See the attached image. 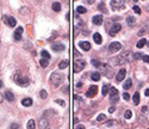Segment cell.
<instances>
[{
    "mask_svg": "<svg viewBox=\"0 0 149 129\" xmlns=\"http://www.w3.org/2000/svg\"><path fill=\"white\" fill-rule=\"evenodd\" d=\"M110 101L112 103H116V102H118V98H119V94H118V91H117V89H115V87H111L110 89Z\"/></svg>",
    "mask_w": 149,
    "mask_h": 129,
    "instance_id": "obj_4",
    "label": "cell"
},
{
    "mask_svg": "<svg viewBox=\"0 0 149 129\" xmlns=\"http://www.w3.org/2000/svg\"><path fill=\"white\" fill-rule=\"evenodd\" d=\"M124 62H126V61H125V59H124L123 56L115 57V59L112 60V64H124Z\"/></svg>",
    "mask_w": 149,
    "mask_h": 129,
    "instance_id": "obj_16",
    "label": "cell"
},
{
    "mask_svg": "<svg viewBox=\"0 0 149 129\" xmlns=\"http://www.w3.org/2000/svg\"><path fill=\"white\" fill-rule=\"evenodd\" d=\"M132 9H134V11H135V12H136L137 14H141V9L138 7V6H137V5H135V6H134Z\"/></svg>",
    "mask_w": 149,
    "mask_h": 129,
    "instance_id": "obj_34",
    "label": "cell"
},
{
    "mask_svg": "<svg viewBox=\"0 0 149 129\" xmlns=\"http://www.w3.org/2000/svg\"><path fill=\"white\" fill-rule=\"evenodd\" d=\"M5 98H6L9 102L14 101V96H13V93L11 92V91H6V92H5Z\"/></svg>",
    "mask_w": 149,
    "mask_h": 129,
    "instance_id": "obj_19",
    "label": "cell"
},
{
    "mask_svg": "<svg viewBox=\"0 0 149 129\" xmlns=\"http://www.w3.org/2000/svg\"><path fill=\"white\" fill-rule=\"evenodd\" d=\"M68 66H69V61H68V60H63V61H61V62L58 64V68H60V69H65Z\"/></svg>",
    "mask_w": 149,
    "mask_h": 129,
    "instance_id": "obj_21",
    "label": "cell"
},
{
    "mask_svg": "<svg viewBox=\"0 0 149 129\" xmlns=\"http://www.w3.org/2000/svg\"><path fill=\"white\" fill-rule=\"evenodd\" d=\"M122 49V44L119 42H113L111 43L110 46H109V50L111 52V53H116V52H118V50H121Z\"/></svg>",
    "mask_w": 149,
    "mask_h": 129,
    "instance_id": "obj_5",
    "label": "cell"
},
{
    "mask_svg": "<svg viewBox=\"0 0 149 129\" xmlns=\"http://www.w3.org/2000/svg\"><path fill=\"white\" fill-rule=\"evenodd\" d=\"M93 24L95 25H102L103 24V16L102 14H97V16H94L93 17Z\"/></svg>",
    "mask_w": 149,
    "mask_h": 129,
    "instance_id": "obj_14",
    "label": "cell"
},
{
    "mask_svg": "<svg viewBox=\"0 0 149 129\" xmlns=\"http://www.w3.org/2000/svg\"><path fill=\"white\" fill-rule=\"evenodd\" d=\"M105 120H106V116H105L104 114H99L98 117H97V121H98V122H102V121H105Z\"/></svg>",
    "mask_w": 149,
    "mask_h": 129,
    "instance_id": "obj_30",
    "label": "cell"
},
{
    "mask_svg": "<svg viewBox=\"0 0 149 129\" xmlns=\"http://www.w3.org/2000/svg\"><path fill=\"white\" fill-rule=\"evenodd\" d=\"M98 92V86H95V85H92L90 89H88V91L86 92V97H94L95 94Z\"/></svg>",
    "mask_w": 149,
    "mask_h": 129,
    "instance_id": "obj_6",
    "label": "cell"
},
{
    "mask_svg": "<svg viewBox=\"0 0 149 129\" xmlns=\"http://www.w3.org/2000/svg\"><path fill=\"white\" fill-rule=\"evenodd\" d=\"M92 64H93L94 67H99V66H100V64H99V61H98V60H92Z\"/></svg>",
    "mask_w": 149,
    "mask_h": 129,
    "instance_id": "obj_37",
    "label": "cell"
},
{
    "mask_svg": "<svg viewBox=\"0 0 149 129\" xmlns=\"http://www.w3.org/2000/svg\"><path fill=\"white\" fill-rule=\"evenodd\" d=\"M121 29H122L121 24H118V23L113 24V25H112V28H111V30H110V35H111V36H115L118 31H121Z\"/></svg>",
    "mask_w": 149,
    "mask_h": 129,
    "instance_id": "obj_7",
    "label": "cell"
},
{
    "mask_svg": "<svg viewBox=\"0 0 149 129\" xmlns=\"http://www.w3.org/2000/svg\"><path fill=\"white\" fill-rule=\"evenodd\" d=\"M131 116H132V112H131V110H126L125 115H124V117H125L126 120H129V118H131Z\"/></svg>",
    "mask_w": 149,
    "mask_h": 129,
    "instance_id": "obj_31",
    "label": "cell"
},
{
    "mask_svg": "<svg viewBox=\"0 0 149 129\" xmlns=\"http://www.w3.org/2000/svg\"><path fill=\"white\" fill-rule=\"evenodd\" d=\"M123 98H124L125 101H129V99H130V96H129V93H124V94H123Z\"/></svg>",
    "mask_w": 149,
    "mask_h": 129,
    "instance_id": "obj_40",
    "label": "cell"
},
{
    "mask_svg": "<svg viewBox=\"0 0 149 129\" xmlns=\"http://www.w3.org/2000/svg\"><path fill=\"white\" fill-rule=\"evenodd\" d=\"M91 79L93 81H99L100 80V73L99 72H93V73L91 74Z\"/></svg>",
    "mask_w": 149,
    "mask_h": 129,
    "instance_id": "obj_20",
    "label": "cell"
},
{
    "mask_svg": "<svg viewBox=\"0 0 149 129\" xmlns=\"http://www.w3.org/2000/svg\"><path fill=\"white\" fill-rule=\"evenodd\" d=\"M142 60H143L144 62L149 64V56H148V55H143V56H142Z\"/></svg>",
    "mask_w": 149,
    "mask_h": 129,
    "instance_id": "obj_39",
    "label": "cell"
},
{
    "mask_svg": "<svg viewBox=\"0 0 149 129\" xmlns=\"http://www.w3.org/2000/svg\"><path fill=\"white\" fill-rule=\"evenodd\" d=\"M111 6L113 10H117V9H122V7H124V2L123 1H111Z\"/></svg>",
    "mask_w": 149,
    "mask_h": 129,
    "instance_id": "obj_13",
    "label": "cell"
},
{
    "mask_svg": "<svg viewBox=\"0 0 149 129\" xmlns=\"http://www.w3.org/2000/svg\"><path fill=\"white\" fill-rule=\"evenodd\" d=\"M62 79H63V77L58 73V72H54V73L50 75V81H51V84L54 86H58L60 84L62 83Z\"/></svg>",
    "mask_w": 149,
    "mask_h": 129,
    "instance_id": "obj_2",
    "label": "cell"
},
{
    "mask_svg": "<svg viewBox=\"0 0 149 129\" xmlns=\"http://www.w3.org/2000/svg\"><path fill=\"white\" fill-rule=\"evenodd\" d=\"M53 10L55 12H60L61 11V4L60 2H53Z\"/></svg>",
    "mask_w": 149,
    "mask_h": 129,
    "instance_id": "obj_25",
    "label": "cell"
},
{
    "mask_svg": "<svg viewBox=\"0 0 149 129\" xmlns=\"http://www.w3.org/2000/svg\"><path fill=\"white\" fill-rule=\"evenodd\" d=\"M110 89H111V87H110L109 85H104L103 89H102V94L103 96H106V94L109 93V91H110Z\"/></svg>",
    "mask_w": 149,
    "mask_h": 129,
    "instance_id": "obj_24",
    "label": "cell"
},
{
    "mask_svg": "<svg viewBox=\"0 0 149 129\" xmlns=\"http://www.w3.org/2000/svg\"><path fill=\"white\" fill-rule=\"evenodd\" d=\"M75 129H85V127L82 126V124H79V126H76V127H75Z\"/></svg>",
    "mask_w": 149,
    "mask_h": 129,
    "instance_id": "obj_42",
    "label": "cell"
},
{
    "mask_svg": "<svg viewBox=\"0 0 149 129\" xmlns=\"http://www.w3.org/2000/svg\"><path fill=\"white\" fill-rule=\"evenodd\" d=\"M93 39H94V43L100 44V43H102V35H100V34H98V32H94Z\"/></svg>",
    "mask_w": 149,
    "mask_h": 129,
    "instance_id": "obj_17",
    "label": "cell"
},
{
    "mask_svg": "<svg viewBox=\"0 0 149 129\" xmlns=\"http://www.w3.org/2000/svg\"><path fill=\"white\" fill-rule=\"evenodd\" d=\"M39 127L42 129H48L49 128V123H48V121L44 118V117H42L41 120H39Z\"/></svg>",
    "mask_w": 149,
    "mask_h": 129,
    "instance_id": "obj_15",
    "label": "cell"
},
{
    "mask_svg": "<svg viewBox=\"0 0 149 129\" xmlns=\"http://www.w3.org/2000/svg\"><path fill=\"white\" fill-rule=\"evenodd\" d=\"M5 22H6V24H7L9 26H11V28H14V26H16V24H17L16 19L13 18V17H10V16L5 17Z\"/></svg>",
    "mask_w": 149,
    "mask_h": 129,
    "instance_id": "obj_10",
    "label": "cell"
},
{
    "mask_svg": "<svg viewBox=\"0 0 149 129\" xmlns=\"http://www.w3.org/2000/svg\"><path fill=\"white\" fill-rule=\"evenodd\" d=\"M35 120H29L28 124H26V128L28 129H35Z\"/></svg>",
    "mask_w": 149,
    "mask_h": 129,
    "instance_id": "obj_26",
    "label": "cell"
},
{
    "mask_svg": "<svg viewBox=\"0 0 149 129\" xmlns=\"http://www.w3.org/2000/svg\"><path fill=\"white\" fill-rule=\"evenodd\" d=\"M85 66H86V62H85L84 60H75V62H74V72H75V73L81 72V71L85 68Z\"/></svg>",
    "mask_w": 149,
    "mask_h": 129,
    "instance_id": "obj_3",
    "label": "cell"
},
{
    "mask_svg": "<svg viewBox=\"0 0 149 129\" xmlns=\"http://www.w3.org/2000/svg\"><path fill=\"white\" fill-rule=\"evenodd\" d=\"M144 94H146L147 97H149V89H147V90L144 91Z\"/></svg>",
    "mask_w": 149,
    "mask_h": 129,
    "instance_id": "obj_44",
    "label": "cell"
},
{
    "mask_svg": "<svg viewBox=\"0 0 149 129\" xmlns=\"http://www.w3.org/2000/svg\"><path fill=\"white\" fill-rule=\"evenodd\" d=\"M47 96H48V93L46 90H42V91H41V97H42V98H47Z\"/></svg>",
    "mask_w": 149,
    "mask_h": 129,
    "instance_id": "obj_36",
    "label": "cell"
},
{
    "mask_svg": "<svg viewBox=\"0 0 149 129\" xmlns=\"http://www.w3.org/2000/svg\"><path fill=\"white\" fill-rule=\"evenodd\" d=\"M39 64H41V66H42L43 68H46L48 64H49V62H48L47 59H41V60H39Z\"/></svg>",
    "mask_w": 149,
    "mask_h": 129,
    "instance_id": "obj_28",
    "label": "cell"
},
{
    "mask_svg": "<svg viewBox=\"0 0 149 129\" xmlns=\"http://www.w3.org/2000/svg\"><path fill=\"white\" fill-rule=\"evenodd\" d=\"M14 81H16V84H17V85H19V86H23V87L28 86L29 84H30L28 77H24V75H22L20 73H16V75H14Z\"/></svg>",
    "mask_w": 149,
    "mask_h": 129,
    "instance_id": "obj_1",
    "label": "cell"
},
{
    "mask_svg": "<svg viewBox=\"0 0 149 129\" xmlns=\"http://www.w3.org/2000/svg\"><path fill=\"white\" fill-rule=\"evenodd\" d=\"M10 129H19V124H17V123H12V124L10 126Z\"/></svg>",
    "mask_w": 149,
    "mask_h": 129,
    "instance_id": "obj_35",
    "label": "cell"
},
{
    "mask_svg": "<svg viewBox=\"0 0 149 129\" xmlns=\"http://www.w3.org/2000/svg\"><path fill=\"white\" fill-rule=\"evenodd\" d=\"M132 101H134V104H135V105H138V104H140V93H138V92L134 93Z\"/></svg>",
    "mask_w": 149,
    "mask_h": 129,
    "instance_id": "obj_22",
    "label": "cell"
},
{
    "mask_svg": "<svg viewBox=\"0 0 149 129\" xmlns=\"http://www.w3.org/2000/svg\"><path fill=\"white\" fill-rule=\"evenodd\" d=\"M146 43H147L146 38H142V39H140V41L137 42V44H136V47H137V48H142V47H144V46H146Z\"/></svg>",
    "mask_w": 149,
    "mask_h": 129,
    "instance_id": "obj_27",
    "label": "cell"
},
{
    "mask_svg": "<svg viewBox=\"0 0 149 129\" xmlns=\"http://www.w3.org/2000/svg\"><path fill=\"white\" fill-rule=\"evenodd\" d=\"M76 11H78V13H86V9L82 7V6H79V7L76 9Z\"/></svg>",
    "mask_w": 149,
    "mask_h": 129,
    "instance_id": "obj_32",
    "label": "cell"
},
{
    "mask_svg": "<svg viewBox=\"0 0 149 129\" xmlns=\"http://www.w3.org/2000/svg\"><path fill=\"white\" fill-rule=\"evenodd\" d=\"M56 103H58L60 105H62V106H65V102L62 101V99H56Z\"/></svg>",
    "mask_w": 149,
    "mask_h": 129,
    "instance_id": "obj_41",
    "label": "cell"
},
{
    "mask_svg": "<svg viewBox=\"0 0 149 129\" xmlns=\"http://www.w3.org/2000/svg\"><path fill=\"white\" fill-rule=\"evenodd\" d=\"M141 57H142V54H140V53H135V54H134V59H135V60H138Z\"/></svg>",
    "mask_w": 149,
    "mask_h": 129,
    "instance_id": "obj_38",
    "label": "cell"
},
{
    "mask_svg": "<svg viewBox=\"0 0 149 129\" xmlns=\"http://www.w3.org/2000/svg\"><path fill=\"white\" fill-rule=\"evenodd\" d=\"M1 86H2V81L0 80V87H1Z\"/></svg>",
    "mask_w": 149,
    "mask_h": 129,
    "instance_id": "obj_47",
    "label": "cell"
},
{
    "mask_svg": "<svg viewBox=\"0 0 149 129\" xmlns=\"http://www.w3.org/2000/svg\"><path fill=\"white\" fill-rule=\"evenodd\" d=\"M148 129H149V128H148Z\"/></svg>",
    "mask_w": 149,
    "mask_h": 129,
    "instance_id": "obj_48",
    "label": "cell"
},
{
    "mask_svg": "<svg viewBox=\"0 0 149 129\" xmlns=\"http://www.w3.org/2000/svg\"><path fill=\"white\" fill-rule=\"evenodd\" d=\"M125 75H126V71L123 68V69H121V71H118V73H117V75H116V80H117L118 83H121L122 80L125 78Z\"/></svg>",
    "mask_w": 149,
    "mask_h": 129,
    "instance_id": "obj_8",
    "label": "cell"
},
{
    "mask_svg": "<svg viewBox=\"0 0 149 129\" xmlns=\"http://www.w3.org/2000/svg\"><path fill=\"white\" fill-rule=\"evenodd\" d=\"M79 46L80 48L85 50V52H88L90 49H91V44L88 43V42H86V41H81V42H79Z\"/></svg>",
    "mask_w": 149,
    "mask_h": 129,
    "instance_id": "obj_12",
    "label": "cell"
},
{
    "mask_svg": "<svg viewBox=\"0 0 149 129\" xmlns=\"http://www.w3.org/2000/svg\"><path fill=\"white\" fill-rule=\"evenodd\" d=\"M131 85H132V80H131V79H128V80H125L124 84H123V89H124V90H129L131 87Z\"/></svg>",
    "mask_w": 149,
    "mask_h": 129,
    "instance_id": "obj_23",
    "label": "cell"
},
{
    "mask_svg": "<svg viewBox=\"0 0 149 129\" xmlns=\"http://www.w3.org/2000/svg\"><path fill=\"white\" fill-rule=\"evenodd\" d=\"M22 34H23V28L22 26H18V29H16L14 34H13V37L16 41H20L22 39Z\"/></svg>",
    "mask_w": 149,
    "mask_h": 129,
    "instance_id": "obj_11",
    "label": "cell"
},
{
    "mask_svg": "<svg viewBox=\"0 0 149 129\" xmlns=\"http://www.w3.org/2000/svg\"><path fill=\"white\" fill-rule=\"evenodd\" d=\"M22 105L23 106H31L32 105V99L31 98H24L22 101Z\"/></svg>",
    "mask_w": 149,
    "mask_h": 129,
    "instance_id": "obj_18",
    "label": "cell"
},
{
    "mask_svg": "<svg viewBox=\"0 0 149 129\" xmlns=\"http://www.w3.org/2000/svg\"><path fill=\"white\" fill-rule=\"evenodd\" d=\"M115 110H116V109H115V106H111V108H109V112H111V114H112V112H113Z\"/></svg>",
    "mask_w": 149,
    "mask_h": 129,
    "instance_id": "obj_43",
    "label": "cell"
},
{
    "mask_svg": "<svg viewBox=\"0 0 149 129\" xmlns=\"http://www.w3.org/2000/svg\"><path fill=\"white\" fill-rule=\"evenodd\" d=\"M41 54H42V56H43V59H47V60L50 59V54L48 53L47 50H42V52H41Z\"/></svg>",
    "mask_w": 149,
    "mask_h": 129,
    "instance_id": "obj_29",
    "label": "cell"
},
{
    "mask_svg": "<svg viewBox=\"0 0 149 129\" xmlns=\"http://www.w3.org/2000/svg\"><path fill=\"white\" fill-rule=\"evenodd\" d=\"M126 22H128V24H129V25H132V24L135 23V18H132V17H129V18L126 19Z\"/></svg>",
    "mask_w": 149,
    "mask_h": 129,
    "instance_id": "obj_33",
    "label": "cell"
},
{
    "mask_svg": "<svg viewBox=\"0 0 149 129\" xmlns=\"http://www.w3.org/2000/svg\"><path fill=\"white\" fill-rule=\"evenodd\" d=\"M0 102H2V96L0 94Z\"/></svg>",
    "mask_w": 149,
    "mask_h": 129,
    "instance_id": "obj_46",
    "label": "cell"
},
{
    "mask_svg": "<svg viewBox=\"0 0 149 129\" xmlns=\"http://www.w3.org/2000/svg\"><path fill=\"white\" fill-rule=\"evenodd\" d=\"M147 110H148V109H147V106H143V108H142V111H143V112H146Z\"/></svg>",
    "mask_w": 149,
    "mask_h": 129,
    "instance_id": "obj_45",
    "label": "cell"
},
{
    "mask_svg": "<svg viewBox=\"0 0 149 129\" xmlns=\"http://www.w3.org/2000/svg\"><path fill=\"white\" fill-rule=\"evenodd\" d=\"M51 49L55 50V52H63L66 49V47L62 43H54V44H51Z\"/></svg>",
    "mask_w": 149,
    "mask_h": 129,
    "instance_id": "obj_9",
    "label": "cell"
}]
</instances>
